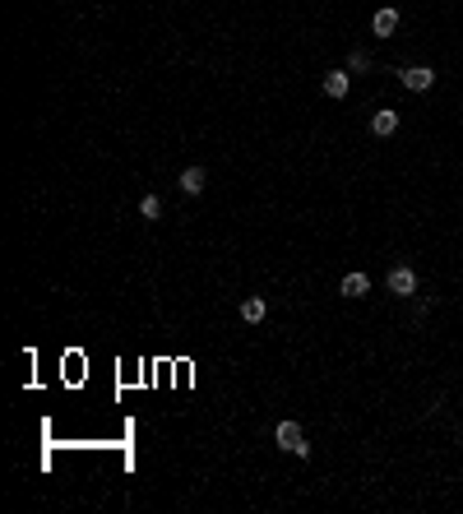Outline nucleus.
I'll use <instances>...</instances> for the list:
<instances>
[{"label":"nucleus","instance_id":"1","mask_svg":"<svg viewBox=\"0 0 463 514\" xmlns=\"http://www.w3.org/2000/svg\"><path fill=\"white\" fill-rule=\"evenodd\" d=\"M273 440H278L287 454H296V459H306V454H310V445H306V436H301V426H296V422H278Z\"/></svg>","mask_w":463,"mask_h":514},{"label":"nucleus","instance_id":"2","mask_svg":"<svg viewBox=\"0 0 463 514\" xmlns=\"http://www.w3.org/2000/svg\"><path fill=\"white\" fill-rule=\"evenodd\" d=\"M403 84H408L412 93H426L436 84V70H431V65H408V70H403Z\"/></svg>","mask_w":463,"mask_h":514},{"label":"nucleus","instance_id":"3","mask_svg":"<svg viewBox=\"0 0 463 514\" xmlns=\"http://www.w3.org/2000/svg\"><path fill=\"white\" fill-rule=\"evenodd\" d=\"M389 292H394V296H412V292H417V273L403 269V264H399V269H389Z\"/></svg>","mask_w":463,"mask_h":514},{"label":"nucleus","instance_id":"4","mask_svg":"<svg viewBox=\"0 0 463 514\" xmlns=\"http://www.w3.org/2000/svg\"><path fill=\"white\" fill-rule=\"evenodd\" d=\"M204 181H208V172H204V167H185L176 186H181V195H204Z\"/></svg>","mask_w":463,"mask_h":514},{"label":"nucleus","instance_id":"5","mask_svg":"<svg viewBox=\"0 0 463 514\" xmlns=\"http://www.w3.org/2000/svg\"><path fill=\"white\" fill-rule=\"evenodd\" d=\"M264 315H269V301H264V296H245L241 301V320L245 324H259Z\"/></svg>","mask_w":463,"mask_h":514},{"label":"nucleus","instance_id":"6","mask_svg":"<svg viewBox=\"0 0 463 514\" xmlns=\"http://www.w3.org/2000/svg\"><path fill=\"white\" fill-rule=\"evenodd\" d=\"M371 130L380 135V139H389V135L399 130V112H389V107H385V112H375L371 116Z\"/></svg>","mask_w":463,"mask_h":514},{"label":"nucleus","instance_id":"7","mask_svg":"<svg viewBox=\"0 0 463 514\" xmlns=\"http://www.w3.org/2000/svg\"><path fill=\"white\" fill-rule=\"evenodd\" d=\"M371 28H375V38H389V33L399 28V10H375Z\"/></svg>","mask_w":463,"mask_h":514},{"label":"nucleus","instance_id":"8","mask_svg":"<svg viewBox=\"0 0 463 514\" xmlns=\"http://www.w3.org/2000/svg\"><path fill=\"white\" fill-rule=\"evenodd\" d=\"M324 93H329V98H347V70H334V75H324Z\"/></svg>","mask_w":463,"mask_h":514},{"label":"nucleus","instance_id":"9","mask_svg":"<svg viewBox=\"0 0 463 514\" xmlns=\"http://www.w3.org/2000/svg\"><path fill=\"white\" fill-rule=\"evenodd\" d=\"M371 292V278H366V273H347L343 278V296H366Z\"/></svg>","mask_w":463,"mask_h":514},{"label":"nucleus","instance_id":"10","mask_svg":"<svg viewBox=\"0 0 463 514\" xmlns=\"http://www.w3.org/2000/svg\"><path fill=\"white\" fill-rule=\"evenodd\" d=\"M139 213H144V218H162V199H158V195H144Z\"/></svg>","mask_w":463,"mask_h":514},{"label":"nucleus","instance_id":"11","mask_svg":"<svg viewBox=\"0 0 463 514\" xmlns=\"http://www.w3.org/2000/svg\"><path fill=\"white\" fill-rule=\"evenodd\" d=\"M347 70H371V56H366V52H352V56H347Z\"/></svg>","mask_w":463,"mask_h":514}]
</instances>
